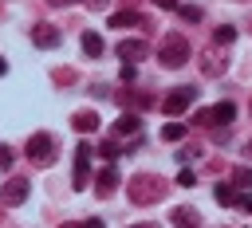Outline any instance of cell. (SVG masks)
I'll return each mask as SVG.
<instances>
[{
	"label": "cell",
	"instance_id": "cell-1",
	"mask_svg": "<svg viewBox=\"0 0 252 228\" xmlns=\"http://www.w3.org/2000/svg\"><path fill=\"white\" fill-rule=\"evenodd\" d=\"M165 189H169V185H165L158 173H138V177H130V185H126L130 200L142 204V208H146V204H158V200L165 197Z\"/></svg>",
	"mask_w": 252,
	"mask_h": 228
},
{
	"label": "cell",
	"instance_id": "cell-2",
	"mask_svg": "<svg viewBox=\"0 0 252 228\" xmlns=\"http://www.w3.org/2000/svg\"><path fill=\"white\" fill-rule=\"evenodd\" d=\"M158 59H161L169 71L185 67V59H189V39H185L181 31H169V35L161 39V51H158Z\"/></svg>",
	"mask_w": 252,
	"mask_h": 228
},
{
	"label": "cell",
	"instance_id": "cell-3",
	"mask_svg": "<svg viewBox=\"0 0 252 228\" xmlns=\"http://www.w3.org/2000/svg\"><path fill=\"white\" fill-rule=\"evenodd\" d=\"M28 161L39 165V169H47L55 161V138L51 134H32L28 138Z\"/></svg>",
	"mask_w": 252,
	"mask_h": 228
},
{
	"label": "cell",
	"instance_id": "cell-4",
	"mask_svg": "<svg viewBox=\"0 0 252 228\" xmlns=\"http://www.w3.org/2000/svg\"><path fill=\"white\" fill-rule=\"evenodd\" d=\"M193 98H197V90H193V86H177V90H169V94L161 98V110L177 118V114H185V110L193 106Z\"/></svg>",
	"mask_w": 252,
	"mask_h": 228
},
{
	"label": "cell",
	"instance_id": "cell-5",
	"mask_svg": "<svg viewBox=\"0 0 252 228\" xmlns=\"http://www.w3.org/2000/svg\"><path fill=\"white\" fill-rule=\"evenodd\" d=\"M91 153H94V149H91L87 142L75 145V177H71L75 189H91Z\"/></svg>",
	"mask_w": 252,
	"mask_h": 228
},
{
	"label": "cell",
	"instance_id": "cell-6",
	"mask_svg": "<svg viewBox=\"0 0 252 228\" xmlns=\"http://www.w3.org/2000/svg\"><path fill=\"white\" fill-rule=\"evenodd\" d=\"M28 193H32V185H28L24 177H8V181H4V189H0V200L16 208V204H24V200H28Z\"/></svg>",
	"mask_w": 252,
	"mask_h": 228
},
{
	"label": "cell",
	"instance_id": "cell-7",
	"mask_svg": "<svg viewBox=\"0 0 252 228\" xmlns=\"http://www.w3.org/2000/svg\"><path fill=\"white\" fill-rule=\"evenodd\" d=\"M59 39H63V35H59V28H55V24H35V28H32V43H35V47H43V51L59 47Z\"/></svg>",
	"mask_w": 252,
	"mask_h": 228
},
{
	"label": "cell",
	"instance_id": "cell-8",
	"mask_svg": "<svg viewBox=\"0 0 252 228\" xmlns=\"http://www.w3.org/2000/svg\"><path fill=\"white\" fill-rule=\"evenodd\" d=\"M118 59H126V63H138V59H146L150 55V43L146 39H118Z\"/></svg>",
	"mask_w": 252,
	"mask_h": 228
},
{
	"label": "cell",
	"instance_id": "cell-9",
	"mask_svg": "<svg viewBox=\"0 0 252 228\" xmlns=\"http://www.w3.org/2000/svg\"><path fill=\"white\" fill-rule=\"evenodd\" d=\"M224 67H228V59H220L213 47L209 51H201V71L209 75V79H217V75H224Z\"/></svg>",
	"mask_w": 252,
	"mask_h": 228
},
{
	"label": "cell",
	"instance_id": "cell-10",
	"mask_svg": "<svg viewBox=\"0 0 252 228\" xmlns=\"http://www.w3.org/2000/svg\"><path fill=\"white\" fill-rule=\"evenodd\" d=\"M173 228H201V212L189 208V204H177L173 208Z\"/></svg>",
	"mask_w": 252,
	"mask_h": 228
},
{
	"label": "cell",
	"instance_id": "cell-11",
	"mask_svg": "<svg viewBox=\"0 0 252 228\" xmlns=\"http://www.w3.org/2000/svg\"><path fill=\"white\" fill-rule=\"evenodd\" d=\"M138 130H142V118H138V114H130V110L114 122V134H118V138H138Z\"/></svg>",
	"mask_w": 252,
	"mask_h": 228
},
{
	"label": "cell",
	"instance_id": "cell-12",
	"mask_svg": "<svg viewBox=\"0 0 252 228\" xmlns=\"http://www.w3.org/2000/svg\"><path fill=\"white\" fill-rule=\"evenodd\" d=\"M94 189H98V197H110V193L118 189V169H114V165H106V169L94 177Z\"/></svg>",
	"mask_w": 252,
	"mask_h": 228
},
{
	"label": "cell",
	"instance_id": "cell-13",
	"mask_svg": "<svg viewBox=\"0 0 252 228\" xmlns=\"http://www.w3.org/2000/svg\"><path fill=\"white\" fill-rule=\"evenodd\" d=\"M98 122H102V118H98L94 110H79V114L71 118V126H75L79 134H94V130H98Z\"/></svg>",
	"mask_w": 252,
	"mask_h": 228
},
{
	"label": "cell",
	"instance_id": "cell-14",
	"mask_svg": "<svg viewBox=\"0 0 252 228\" xmlns=\"http://www.w3.org/2000/svg\"><path fill=\"white\" fill-rule=\"evenodd\" d=\"M79 43H83V55H91V59H98V55H102V47H106L98 31H83V39H79Z\"/></svg>",
	"mask_w": 252,
	"mask_h": 228
},
{
	"label": "cell",
	"instance_id": "cell-15",
	"mask_svg": "<svg viewBox=\"0 0 252 228\" xmlns=\"http://www.w3.org/2000/svg\"><path fill=\"white\" fill-rule=\"evenodd\" d=\"M232 118H236V106H232V102H228V98H224V102H217V106H213V126H220V122H224V126H228V122H232Z\"/></svg>",
	"mask_w": 252,
	"mask_h": 228
},
{
	"label": "cell",
	"instance_id": "cell-16",
	"mask_svg": "<svg viewBox=\"0 0 252 228\" xmlns=\"http://www.w3.org/2000/svg\"><path fill=\"white\" fill-rule=\"evenodd\" d=\"M185 134H189L185 122H169V126H161V142H181Z\"/></svg>",
	"mask_w": 252,
	"mask_h": 228
},
{
	"label": "cell",
	"instance_id": "cell-17",
	"mask_svg": "<svg viewBox=\"0 0 252 228\" xmlns=\"http://www.w3.org/2000/svg\"><path fill=\"white\" fill-rule=\"evenodd\" d=\"M213 197H217V204H224V208H228V204H236V200H240V193H236V189H232V185H217V189H213Z\"/></svg>",
	"mask_w": 252,
	"mask_h": 228
},
{
	"label": "cell",
	"instance_id": "cell-18",
	"mask_svg": "<svg viewBox=\"0 0 252 228\" xmlns=\"http://www.w3.org/2000/svg\"><path fill=\"white\" fill-rule=\"evenodd\" d=\"M130 24H142V16H138V12H130V8L110 16V28H130Z\"/></svg>",
	"mask_w": 252,
	"mask_h": 228
},
{
	"label": "cell",
	"instance_id": "cell-19",
	"mask_svg": "<svg viewBox=\"0 0 252 228\" xmlns=\"http://www.w3.org/2000/svg\"><path fill=\"white\" fill-rule=\"evenodd\" d=\"M118 153H122V149H118V142H110V138H106V142H98V157H102L106 165H114V161H118Z\"/></svg>",
	"mask_w": 252,
	"mask_h": 228
},
{
	"label": "cell",
	"instance_id": "cell-20",
	"mask_svg": "<svg viewBox=\"0 0 252 228\" xmlns=\"http://www.w3.org/2000/svg\"><path fill=\"white\" fill-rule=\"evenodd\" d=\"M232 185L252 189V169H248V165H236V169H232Z\"/></svg>",
	"mask_w": 252,
	"mask_h": 228
},
{
	"label": "cell",
	"instance_id": "cell-21",
	"mask_svg": "<svg viewBox=\"0 0 252 228\" xmlns=\"http://www.w3.org/2000/svg\"><path fill=\"white\" fill-rule=\"evenodd\" d=\"M177 16H181L185 24H201V8H197V4H181V8H177Z\"/></svg>",
	"mask_w": 252,
	"mask_h": 228
},
{
	"label": "cell",
	"instance_id": "cell-22",
	"mask_svg": "<svg viewBox=\"0 0 252 228\" xmlns=\"http://www.w3.org/2000/svg\"><path fill=\"white\" fill-rule=\"evenodd\" d=\"M213 39H217V43H220V47H228V43H232V39H236V28H228V24H220V28H217V31H213Z\"/></svg>",
	"mask_w": 252,
	"mask_h": 228
},
{
	"label": "cell",
	"instance_id": "cell-23",
	"mask_svg": "<svg viewBox=\"0 0 252 228\" xmlns=\"http://www.w3.org/2000/svg\"><path fill=\"white\" fill-rule=\"evenodd\" d=\"M193 126H213V106L209 110H197L193 114Z\"/></svg>",
	"mask_w": 252,
	"mask_h": 228
},
{
	"label": "cell",
	"instance_id": "cell-24",
	"mask_svg": "<svg viewBox=\"0 0 252 228\" xmlns=\"http://www.w3.org/2000/svg\"><path fill=\"white\" fill-rule=\"evenodd\" d=\"M12 161H16V153L8 145H0V169H12Z\"/></svg>",
	"mask_w": 252,
	"mask_h": 228
},
{
	"label": "cell",
	"instance_id": "cell-25",
	"mask_svg": "<svg viewBox=\"0 0 252 228\" xmlns=\"http://www.w3.org/2000/svg\"><path fill=\"white\" fill-rule=\"evenodd\" d=\"M177 185H181V189H193V169H181V173H177Z\"/></svg>",
	"mask_w": 252,
	"mask_h": 228
},
{
	"label": "cell",
	"instance_id": "cell-26",
	"mask_svg": "<svg viewBox=\"0 0 252 228\" xmlns=\"http://www.w3.org/2000/svg\"><path fill=\"white\" fill-rule=\"evenodd\" d=\"M118 75H122V83H134V75H138V71H134V63H122V71H118Z\"/></svg>",
	"mask_w": 252,
	"mask_h": 228
},
{
	"label": "cell",
	"instance_id": "cell-27",
	"mask_svg": "<svg viewBox=\"0 0 252 228\" xmlns=\"http://www.w3.org/2000/svg\"><path fill=\"white\" fill-rule=\"evenodd\" d=\"M154 4H158V8H165V12H177V8H181L177 0H154Z\"/></svg>",
	"mask_w": 252,
	"mask_h": 228
},
{
	"label": "cell",
	"instance_id": "cell-28",
	"mask_svg": "<svg viewBox=\"0 0 252 228\" xmlns=\"http://www.w3.org/2000/svg\"><path fill=\"white\" fill-rule=\"evenodd\" d=\"M83 4H87V8H91V12H102V8H106V4H110V0H83Z\"/></svg>",
	"mask_w": 252,
	"mask_h": 228
},
{
	"label": "cell",
	"instance_id": "cell-29",
	"mask_svg": "<svg viewBox=\"0 0 252 228\" xmlns=\"http://www.w3.org/2000/svg\"><path fill=\"white\" fill-rule=\"evenodd\" d=\"M83 228H106V224H102L98 216H91V220H83Z\"/></svg>",
	"mask_w": 252,
	"mask_h": 228
},
{
	"label": "cell",
	"instance_id": "cell-30",
	"mask_svg": "<svg viewBox=\"0 0 252 228\" xmlns=\"http://www.w3.org/2000/svg\"><path fill=\"white\" fill-rule=\"evenodd\" d=\"M130 228H161V224H150V220H146V224H130Z\"/></svg>",
	"mask_w": 252,
	"mask_h": 228
},
{
	"label": "cell",
	"instance_id": "cell-31",
	"mask_svg": "<svg viewBox=\"0 0 252 228\" xmlns=\"http://www.w3.org/2000/svg\"><path fill=\"white\" fill-rule=\"evenodd\" d=\"M0 75H8V63H4V59H0Z\"/></svg>",
	"mask_w": 252,
	"mask_h": 228
},
{
	"label": "cell",
	"instance_id": "cell-32",
	"mask_svg": "<svg viewBox=\"0 0 252 228\" xmlns=\"http://www.w3.org/2000/svg\"><path fill=\"white\" fill-rule=\"evenodd\" d=\"M59 228H83V224H71V220H67V224H59Z\"/></svg>",
	"mask_w": 252,
	"mask_h": 228
},
{
	"label": "cell",
	"instance_id": "cell-33",
	"mask_svg": "<svg viewBox=\"0 0 252 228\" xmlns=\"http://www.w3.org/2000/svg\"><path fill=\"white\" fill-rule=\"evenodd\" d=\"M248 157H252V142H248Z\"/></svg>",
	"mask_w": 252,
	"mask_h": 228
}]
</instances>
